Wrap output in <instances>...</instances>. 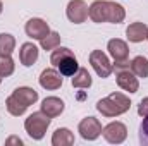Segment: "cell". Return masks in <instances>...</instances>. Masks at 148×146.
<instances>
[{
	"mask_svg": "<svg viewBox=\"0 0 148 146\" xmlns=\"http://www.w3.org/2000/svg\"><path fill=\"white\" fill-rule=\"evenodd\" d=\"M88 16L91 17L93 23H114V24H119L124 21L126 17V10L122 5L110 2V0H97L90 5L88 9Z\"/></svg>",
	"mask_w": 148,
	"mask_h": 146,
	"instance_id": "6da1fadb",
	"label": "cell"
},
{
	"mask_svg": "<svg viewBox=\"0 0 148 146\" xmlns=\"http://www.w3.org/2000/svg\"><path fill=\"white\" fill-rule=\"evenodd\" d=\"M131 107V100L122 93H110L107 98L97 103V110L105 117H117L126 113Z\"/></svg>",
	"mask_w": 148,
	"mask_h": 146,
	"instance_id": "7a4b0ae2",
	"label": "cell"
},
{
	"mask_svg": "<svg viewBox=\"0 0 148 146\" xmlns=\"http://www.w3.org/2000/svg\"><path fill=\"white\" fill-rule=\"evenodd\" d=\"M50 62L52 65H55L62 76H74L76 71L79 69L77 65V59L74 57V53L69 50V48H55L50 55Z\"/></svg>",
	"mask_w": 148,
	"mask_h": 146,
	"instance_id": "3957f363",
	"label": "cell"
},
{
	"mask_svg": "<svg viewBox=\"0 0 148 146\" xmlns=\"http://www.w3.org/2000/svg\"><path fill=\"white\" fill-rule=\"evenodd\" d=\"M48 126H50V117L45 115L43 112L31 113L24 122V129L29 134V138H33V139H41L45 136Z\"/></svg>",
	"mask_w": 148,
	"mask_h": 146,
	"instance_id": "277c9868",
	"label": "cell"
},
{
	"mask_svg": "<svg viewBox=\"0 0 148 146\" xmlns=\"http://www.w3.org/2000/svg\"><path fill=\"white\" fill-rule=\"evenodd\" d=\"M109 53L114 57L115 60V69H124V67H129V62H127V55H129V48L126 45V41L119 40V38H114L109 41Z\"/></svg>",
	"mask_w": 148,
	"mask_h": 146,
	"instance_id": "5b68a950",
	"label": "cell"
},
{
	"mask_svg": "<svg viewBox=\"0 0 148 146\" xmlns=\"http://www.w3.org/2000/svg\"><path fill=\"white\" fill-rule=\"evenodd\" d=\"M90 64H91V67L95 69V72L98 74L102 79L109 77L112 74V71H114V65L110 64L109 57L102 50H93L90 53Z\"/></svg>",
	"mask_w": 148,
	"mask_h": 146,
	"instance_id": "8992f818",
	"label": "cell"
},
{
	"mask_svg": "<svg viewBox=\"0 0 148 146\" xmlns=\"http://www.w3.org/2000/svg\"><path fill=\"white\" fill-rule=\"evenodd\" d=\"M77 131L81 134L83 139H88V141H93L97 139L100 134H102V124L98 122V119L95 117H86L79 122L77 126Z\"/></svg>",
	"mask_w": 148,
	"mask_h": 146,
	"instance_id": "52a82bcc",
	"label": "cell"
},
{
	"mask_svg": "<svg viewBox=\"0 0 148 146\" xmlns=\"http://www.w3.org/2000/svg\"><path fill=\"white\" fill-rule=\"evenodd\" d=\"M102 134H103V138L109 143H112V145H121L126 139V136H127V129H126V126L122 122H110L109 126H105L102 129Z\"/></svg>",
	"mask_w": 148,
	"mask_h": 146,
	"instance_id": "ba28073f",
	"label": "cell"
},
{
	"mask_svg": "<svg viewBox=\"0 0 148 146\" xmlns=\"http://www.w3.org/2000/svg\"><path fill=\"white\" fill-rule=\"evenodd\" d=\"M67 19L74 24H81L88 19V5L84 0H71L67 3Z\"/></svg>",
	"mask_w": 148,
	"mask_h": 146,
	"instance_id": "9c48e42d",
	"label": "cell"
},
{
	"mask_svg": "<svg viewBox=\"0 0 148 146\" xmlns=\"http://www.w3.org/2000/svg\"><path fill=\"white\" fill-rule=\"evenodd\" d=\"M117 84H119V88H122L124 91H129V93H136L140 88L138 77L134 76L133 71H129V67L117 69Z\"/></svg>",
	"mask_w": 148,
	"mask_h": 146,
	"instance_id": "30bf717a",
	"label": "cell"
},
{
	"mask_svg": "<svg viewBox=\"0 0 148 146\" xmlns=\"http://www.w3.org/2000/svg\"><path fill=\"white\" fill-rule=\"evenodd\" d=\"M24 31H26L28 36L33 38V40H43V38L50 33V28H48V24H47L43 19L33 17V19H29V21L26 23Z\"/></svg>",
	"mask_w": 148,
	"mask_h": 146,
	"instance_id": "8fae6325",
	"label": "cell"
},
{
	"mask_svg": "<svg viewBox=\"0 0 148 146\" xmlns=\"http://www.w3.org/2000/svg\"><path fill=\"white\" fill-rule=\"evenodd\" d=\"M10 96L16 102H19L24 108H28L29 105H33V103L38 102V91H35L33 88H28V86H23V88L14 89V93Z\"/></svg>",
	"mask_w": 148,
	"mask_h": 146,
	"instance_id": "7c38bea8",
	"label": "cell"
},
{
	"mask_svg": "<svg viewBox=\"0 0 148 146\" xmlns=\"http://www.w3.org/2000/svg\"><path fill=\"white\" fill-rule=\"evenodd\" d=\"M40 84L45 89H59L62 86V74L55 69H45L40 76Z\"/></svg>",
	"mask_w": 148,
	"mask_h": 146,
	"instance_id": "4fadbf2b",
	"label": "cell"
},
{
	"mask_svg": "<svg viewBox=\"0 0 148 146\" xmlns=\"http://www.w3.org/2000/svg\"><path fill=\"white\" fill-rule=\"evenodd\" d=\"M41 112L45 115H48L50 119L53 117H59L62 112H64V102L57 96H48L41 102Z\"/></svg>",
	"mask_w": 148,
	"mask_h": 146,
	"instance_id": "5bb4252c",
	"label": "cell"
},
{
	"mask_svg": "<svg viewBox=\"0 0 148 146\" xmlns=\"http://www.w3.org/2000/svg\"><path fill=\"white\" fill-rule=\"evenodd\" d=\"M19 60L24 67L33 65L38 60V48L33 43H23V46L19 50Z\"/></svg>",
	"mask_w": 148,
	"mask_h": 146,
	"instance_id": "9a60e30c",
	"label": "cell"
},
{
	"mask_svg": "<svg viewBox=\"0 0 148 146\" xmlns=\"http://www.w3.org/2000/svg\"><path fill=\"white\" fill-rule=\"evenodd\" d=\"M126 35H127V40H129V41H133V43H140V41L147 40L148 28H147V24H143V23H133V24L127 26Z\"/></svg>",
	"mask_w": 148,
	"mask_h": 146,
	"instance_id": "2e32d148",
	"label": "cell"
},
{
	"mask_svg": "<svg viewBox=\"0 0 148 146\" xmlns=\"http://www.w3.org/2000/svg\"><path fill=\"white\" fill-rule=\"evenodd\" d=\"M52 145L53 146H71L74 145V134L66 129V127H60L53 132L52 136Z\"/></svg>",
	"mask_w": 148,
	"mask_h": 146,
	"instance_id": "e0dca14e",
	"label": "cell"
},
{
	"mask_svg": "<svg viewBox=\"0 0 148 146\" xmlns=\"http://www.w3.org/2000/svg\"><path fill=\"white\" fill-rule=\"evenodd\" d=\"M16 48V38L9 33H0V57L10 55Z\"/></svg>",
	"mask_w": 148,
	"mask_h": 146,
	"instance_id": "ac0fdd59",
	"label": "cell"
},
{
	"mask_svg": "<svg viewBox=\"0 0 148 146\" xmlns=\"http://www.w3.org/2000/svg\"><path fill=\"white\" fill-rule=\"evenodd\" d=\"M131 71L138 77H143V79L148 77V60L145 57H141V55L134 57L133 62H131Z\"/></svg>",
	"mask_w": 148,
	"mask_h": 146,
	"instance_id": "d6986e66",
	"label": "cell"
},
{
	"mask_svg": "<svg viewBox=\"0 0 148 146\" xmlns=\"http://www.w3.org/2000/svg\"><path fill=\"white\" fill-rule=\"evenodd\" d=\"M73 86L74 88H90L91 86V76H90V72L86 69L79 67L73 77Z\"/></svg>",
	"mask_w": 148,
	"mask_h": 146,
	"instance_id": "ffe728a7",
	"label": "cell"
},
{
	"mask_svg": "<svg viewBox=\"0 0 148 146\" xmlns=\"http://www.w3.org/2000/svg\"><path fill=\"white\" fill-rule=\"evenodd\" d=\"M40 43H41L43 50H53V48H57L60 45V35L55 33V31H50L43 40H40Z\"/></svg>",
	"mask_w": 148,
	"mask_h": 146,
	"instance_id": "44dd1931",
	"label": "cell"
},
{
	"mask_svg": "<svg viewBox=\"0 0 148 146\" xmlns=\"http://www.w3.org/2000/svg\"><path fill=\"white\" fill-rule=\"evenodd\" d=\"M16 69V64L14 60L10 59V55H5V57H0V76L2 77H7L14 72Z\"/></svg>",
	"mask_w": 148,
	"mask_h": 146,
	"instance_id": "7402d4cb",
	"label": "cell"
},
{
	"mask_svg": "<svg viewBox=\"0 0 148 146\" xmlns=\"http://www.w3.org/2000/svg\"><path fill=\"white\" fill-rule=\"evenodd\" d=\"M140 143L143 146H148V115L143 117V122L140 126Z\"/></svg>",
	"mask_w": 148,
	"mask_h": 146,
	"instance_id": "603a6c76",
	"label": "cell"
},
{
	"mask_svg": "<svg viewBox=\"0 0 148 146\" xmlns=\"http://www.w3.org/2000/svg\"><path fill=\"white\" fill-rule=\"evenodd\" d=\"M138 113H140L141 117L148 115V96H147V98H143V100L140 102V107H138Z\"/></svg>",
	"mask_w": 148,
	"mask_h": 146,
	"instance_id": "cb8c5ba5",
	"label": "cell"
},
{
	"mask_svg": "<svg viewBox=\"0 0 148 146\" xmlns=\"http://www.w3.org/2000/svg\"><path fill=\"white\" fill-rule=\"evenodd\" d=\"M12 143H17V145H23V141H21L19 138H14V136H12V138H9V139L5 141V145H12Z\"/></svg>",
	"mask_w": 148,
	"mask_h": 146,
	"instance_id": "d4e9b609",
	"label": "cell"
},
{
	"mask_svg": "<svg viewBox=\"0 0 148 146\" xmlns=\"http://www.w3.org/2000/svg\"><path fill=\"white\" fill-rule=\"evenodd\" d=\"M2 10H3V3H2V0H0V14H2Z\"/></svg>",
	"mask_w": 148,
	"mask_h": 146,
	"instance_id": "484cf974",
	"label": "cell"
},
{
	"mask_svg": "<svg viewBox=\"0 0 148 146\" xmlns=\"http://www.w3.org/2000/svg\"><path fill=\"white\" fill-rule=\"evenodd\" d=\"M0 81H2V76H0Z\"/></svg>",
	"mask_w": 148,
	"mask_h": 146,
	"instance_id": "4316f807",
	"label": "cell"
},
{
	"mask_svg": "<svg viewBox=\"0 0 148 146\" xmlns=\"http://www.w3.org/2000/svg\"><path fill=\"white\" fill-rule=\"evenodd\" d=\"M147 40H148V35H147Z\"/></svg>",
	"mask_w": 148,
	"mask_h": 146,
	"instance_id": "83f0119b",
	"label": "cell"
}]
</instances>
